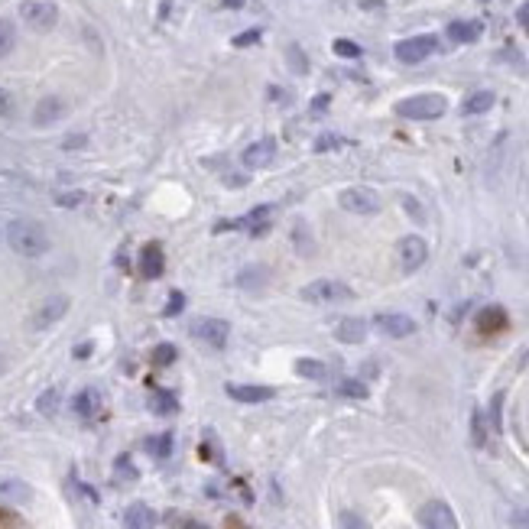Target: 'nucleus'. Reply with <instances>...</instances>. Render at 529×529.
I'll list each match as a JSON object with an SVG mask.
<instances>
[{
    "mask_svg": "<svg viewBox=\"0 0 529 529\" xmlns=\"http://www.w3.org/2000/svg\"><path fill=\"white\" fill-rule=\"evenodd\" d=\"M7 244L13 247L20 256H43V254H49L52 240H49L46 227L39 224V221L17 217V221L7 224Z\"/></svg>",
    "mask_w": 529,
    "mask_h": 529,
    "instance_id": "nucleus-1",
    "label": "nucleus"
},
{
    "mask_svg": "<svg viewBox=\"0 0 529 529\" xmlns=\"http://www.w3.org/2000/svg\"><path fill=\"white\" fill-rule=\"evenodd\" d=\"M176 358H179V351L172 348V344H156L153 348V364L156 367H169V364H176Z\"/></svg>",
    "mask_w": 529,
    "mask_h": 529,
    "instance_id": "nucleus-28",
    "label": "nucleus"
},
{
    "mask_svg": "<svg viewBox=\"0 0 529 529\" xmlns=\"http://www.w3.org/2000/svg\"><path fill=\"white\" fill-rule=\"evenodd\" d=\"M338 393L341 397H351V399H367V387H364L360 380H341Z\"/></svg>",
    "mask_w": 529,
    "mask_h": 529,
    "instance_id": "nucleus-30",
    "label": "nucleus"
},
{
    "mask_svg": "<svg viewBox=\"0 0 529 529\" xmlns=\"http://www.w3.org/2000/svg\"><path fill=\"white\" fill-rule=\"evenodd\" d=\"M56 403H59V390H46V393L36 399V406H39L43 416H52V413H56Z\"/></svg>",
    "mask_w": 529,
    "mask_h": 529,
    "instance_id": "nucleus-32",
    "label": "nucleus"
},
{
    "mask_svg": "<svg viewBox=\"0 0 529 529\" xmlns=\"http://www.w3.org/2000/svg\"><path fill=\"white\" fill-rule=\"evenodd\" d=\"M429 256V244H425L419 234H409L399 240V263H403V273H416L419 266L425 263Z\"/></svg>",
    "mask_w": 529,
    "mask_h": 529,
    "instance_id": "nucleus-10",
    "label": "nucleus"
},
{
    "mask_svg": "<svg viewBox=\"0 0 529 529\" xmlns=\"http://www.w3.org/2000/svg\"><path fill=\"white\" fill-rule=\"evenodd\" d=\"M335 338L344 341V344H360L367 338V321L364 319H341L338 328H335Z\"/></svg>",
    "mask_w": 529,
    "mask_h": 529,
    "instance_id": "nucleus-17",
    "label": "nucleus"
},
{
    "mask_svg": "<svg viewBox=\"0 0 529 529\" xmlns=\"http://www.w3.org/2000/svg\"><path fill=\"white\" fill-rule=\"evenodd\" d=\"M335 56H341V59H358L360 56V46L358 43H351V39H335Z\"/></svg>",
    "mask_w": 529,
    "mask_h": 529,
    "instance_id": "nucleus-31",
    "label": "nucleus"
},
{
    "mask_svg": "<svg viewBox=\"0 0 529 529\" xmlns=\"http://www.w3.org/2000/svg\"><path fill=\"white\" fill-rule=\"evenodd\" d=\"M328 105H331V98H328V95L312 98V114H325V111H328Z\"/></svg>",
    "mask_w": 529,
    "mask_h": 529,
    "instance_id": "nucleus-42",
    "label": "nucleus"
},
{
    "mask_svg": "<svg viewBox=\"0 0 529 529\" xmlns=\"http://www.w3.org/2000/svg\"><path fill=\"white\" fill-rule=\"evenodd\" d=\"M221 3H224L227 10H240V7H244V0H221Z\"/></svg>",
    "mask_w": 529,
    "mask_h": 529,
    "instance_id": "nucleus-46",
    "label": "nucleus"
},
{
    "mask_svg": "<svg viewBox=\"0 0 529 529\" xmlns=\"http://www.w3.org/2000/svg\"><path fill=\"white\" fill-rule=\"evenodd\" d=\"M66 101L59 95H46V98H39L36 107H33V123L36 127H52V123H59L62 117H66Z\"/></svg>",
    "mask_w": 529,
    "mask_h": 529,
    "instance_id": "nucleus-11",
    "label": "nucleus"
},
{
    "mask_svg": "<svg viewBox=\"0 0 529 529\" xmlns=\"http://www.w3.org/2000/svg\"><path fill=\"white\" fill-rule=\"evenodd\" d=\"M351 286L338 283V279H315L302 289V299L305 302H315V305H325V302H348L351 299Z\"/></svg>",
    "mask_w": 529,
    "mask_h": 529,
    "instance_id": "nucleus-5",
    "label": "nucleus"
},
{
    "mask_svg": "<svg viewBox=\"0 0 529 529\" xmlns=\"http://www.w3.org/2000/svg\"><path fill=\"white\" fill-rule=\"evenodd\" d=\"M500 406H503V393H497V397L491 399V425H493V432H500L503 422H500Z\"/></svg>",
    "mask_w": 529,
    "mask_h": 529,
    "instance_id": "nucleus-35",
    "label": "nucleus"
},
{
    "mask_svg": "<svg viewBox=\"0 0 529 529\" xmlns=\"http://www.w3.org/2000/svg\"><path fill=\"white\" fill-rule=\"evenodd\" d=\"M10 111H13V98H10V91L0 88V117H7Z\"/></svg>",
    "mask_w": 529,
    "mask_h": 529,
    "instance_id": "nucleus-41",
    "label": "nucleus"
},
{
    "mask_svg": "<svg viewBox=\"0 0 529 529\" xmlns=\"http://www.w3.org/2000/svg\"><path fill=\"white\" fill-rule=\"evenodd\" d=\"M182 309H185V296H182V293H172V296H169V305H166V315L172 319V315H179Z\"/></svg>",
    "mask_w": 529,
    "mask_h": 529,
    "instance_id": "nucleus-39",
    "label": "nucleus"
},
{
    "mask_svg": "<svg viewBox=\"0 0 529 529\" xmlns=\"http://www.w3.org/2000/svg\"><path fill=\"white\" fill-rule=\"evenodd\" d=\"M17 46V26L10 20H0V59H7Z\"/></svg>",
    "mask_w": 529,
    "mask_h": 529,
    "instance_id": "nucleus-24",
    "label": "nucleus"
},
{
    "mask_svg": "<svg viewBox=\"0 0 529 529\" xmlns=\"http://www.w3.org/2000/svg\"><path fill=\"white\" fill-rule=\"evenodd\" d=\"M341 208L351 211V215H377L380 211V195L374 189H364V185H354V189H344L338 195Z\"/></svg>",
    "mask_w": 529,
    "mask_h": 529,
    "instance_id": "nucleus-6",
    "label": "nucleus"
},
{
    "mask_svg": "<svg viewBox=\"0 0 529 529\" xmlns=\"http://www.w3.org/2000/svg\"><path fill=\"white\" fill-rule=\"evenodd\" d=\"M20 17L29 29L36 33H49V29L59 23V7L52 0H23L20 3Z\"/></svg>",
    "mask_w": 529,
    "mask_h": 529,
    "instance_id": "nucleus-3",
    "label": "nucleus"
},
{
    "mask_svg": "<svg viewBox=\"0 0 529 529\" xmlns=\"http://www.w3.org/2000/svg\"><path fill=\"white\" fill-rule=\"evenodd\" d=\"M98 406H101V397H98L95 390H82V393L75 397V413H78V416L91 419L98 413Z\"/></svg>",
    "mask_w": 529,
    "mask_h": 529,
    "instance_id": "nucleus-22",
    "label": "nucleus"
},
{
    "mask_svg": "<svg viewBox=\"0 0 529 529\" xmlns=\"http://www.w3.org/2000/svg\"><path fill=\"white\" fill-rule=\"evenodd\" d=\"M117 477H121V481H137V468L130 464V458H127V454H121V458H117Z\"/></svg>",
    "mask_w": 529,
    "mask_h": 529,
    "instance_id": "nucleus-33",
    "label": "nucleus"
},
{
    "mask_svg": "<svg viewBox=\"0 0 529 529\" xmlns=\"http://www.w3.org/2000/svg\"><path fill=\"white\" fill-rule=\"evenodd\" d=\"M254 43H260V29H247V33H240V36H234V46H237V49H244V46H254Z\"/></svg>",
    "mask_w": 529,
    "mask_h": 529,
    "instance_id": "nucleus-38",
    "label": "nucleus"
},
{
    "mask_svg": "<svg viewBox=\"0 0 529 529\" xmlns=\"http://www.w3.org/2000/svg\"><path fill=\"white\" fill-rule=\"evenodd\" d=\"M156 510L146 503H130L123 513V529H156Z\"/></svg>",
    "mask_w": 529,
    "mask_h": 529,
    "instance_id": "nucleus-14",
    "label": "nucleus"
},
{
    "mask_svg": "<svg viewBox=\"0 0 529 529\" xmlns=\"http://www.w3.org/2000/svg\"><path fill=\"white\" fill-rule=\"evenodd\" d=\"M419 526L422 529H458V516L445 500H429L419 507Z\"/></svg>",
    "mask_w": 529,
    "mask_h": 529,
    "instance_id": "nucleus-7",
    "label": "nucleus"
},
{
    "mask_svg": "<svg viewBox=\"0 0 529 529\" xmlns=\"http://www.w3.org/2000/svg\"><path fill=\"white\" fill-rule=\"evenodd\" d=\"M516 20H520V26H523V29H529V3H523V7H520Z\"/></svg>",
    "mask_w": 529,
    "mask_h": 529,
    "instance_id": "nucleus-44",
    "label": "nucleus"
},
{
    "mask_svg": "<svg viewBox=\"0 0 529 529\" xmlns=\"http://www.w3.org/2000/svg\"><path fill=\"white\" fill-rule=\"evenodd\" d=\"M227 397L237 399V403H266V399L276 397V390L270 387H244V383H231L227 387Z\"/></svg>",
    "mask_w": 529,
    "mask_h": 529,
    "instance_id": "nucleus-16",
    "label": "nucleus"
},
{
    "mask_svg": "<svg viewBox=\"0 0 529 529\" xmlns=\"http://www.w3.org/2000/svg\"><path fill=\"white\" fill-rule=\"evenodd\" d=\"M477 328H481L484 335H497V331L507 328V312L497 309V305H487V309L477 315Z\"/></svg>",
    "mask_w": 529,
    "mask_h": 529,
    "instance_id": "nucleus-19",
    "label": "nucleus"
},
{
    "mask_svg": "<svg viewBox=\"0 0 529 529\" xmlns=\"http://www.w3.org/2000/svg\"><path fill=\"white\" fill-rule=\"evenodd\" d=\"M493 91H474V95H468L464 98V105H461V111L464 114H487L493 107Z\"/></svg>",
    "mask_w": 529,
    "mask_h": 529,
    "instance_id": "nucleus-20",
    "label": "nucleus"
},
{
    "mask_svg": "<svg viewBox=\"0 0 529 529\" xmlns=\"http://www.w3.org/2000/svg\"><path fill=\"white\" fill-rule=\"evenodd\" d=\"M85 143H88V137H85V133H75V137H68V140L62 143V146H66V150H82Z\"/></svg>",
    "mask_w": 529,
    "mask_h": 529,
    "instance_id": "nucleus-40",
    "label": "nucleus"
},
{
    "mask_svg": "<svg viewBox=\"0 0 529 529\" xmlns=\"http://www.w3.org/2000/svg\"><path fill=\"white\" fill-rule=\"evenodd\" d=\"M445 111H448V101H445V95H435V91L403 98L397 105V114L406 117V121H435V117H442Z\"/></svg>",
    "mask_w": 529,
    "mask_h": 529,
    "instance_id": "nucleus-2",
    "label": "nucleus"
},
{
    "mask_svg": "<svg viewBox=\"0 0 529 529\" xmlns=\"http://www.w3.org/2000/svg\"><path fill=\"white\" fill-rule=\"evenodd\" d=\"M471 422H474V445H484V442H487V432H484V413H481V409L474 413Z\"/></svg>",
    "mask_w": 529,
    "mask_h": 529,
    "instance_id": "nucleus-36",
    "label": "nucleus"
},
{
    "mask_svg": "<svg viewBox=\"0 0 529 529\" xmlns=\"http://www.w3.org/2000/svg\"><path fill=\"white\" fill-rule=\"evenodd\" d=\"M484 33V26L477 23V20H458V23H452L448 26V36H452V43H477Z\"/></svg>",
    "mask_w": 529,
    "mask_h": 529,
    "instance_id": "nucleus-18",
    "label": "nucleus"
},
{
    "mask_svg": "<svg viewBox=\"0 0 529 529\" xmlns=\"http://www.w3.org/2000/svg\"><path fill=\"white\" fill-rule=\"evenodd\" d=\"M0 493L10 497V500H29V487L23 481H3L0 484Z\"/></svg>",
    "mask_w": 529,
    "mask_h": 529,
    "instance_id": "nucleus-29",
    "label": "nucleus"
},
{
    "mask_svg": "<svg viewBox=\"0 0 529 529\" xmlns=\"http://www.w3.org/2000/svg\"><path fill=\"white\" fill-rule=\"evenodd\" d=\"M341 137H335V133H325V137H319V140H315V150L319 153H328V150H338L341 146Z\"/></svg>",
    "mask_w": 529,
    "mask_h": 529,
    "instance_id": "nucleus-34",
    "label": "nucleus"
},
{
    "mask_svg": "<svg viewBox=\"0 0 529 529\" xmlns=\"http://www.w3.org/2000/svg\"><path fill=\"white\" fill-rule=\"evenodd\" d=\"M150 406H153L156 416H172V413L179 409V399L172 397L169 390H156V393L150 397Z\"/></svg>",
    "mask_w": 529,
    "mask_h": 529,
    "instance_id": "nucleus-21",
    "label": "nucleus"
},
{
    "mask_svg": "<svg viewBox=\"0 0 529 529\" xmlns=\"http://www.w3.org/2000/svg\"><path fill=\"white\" fill-rule=\"evenodd\" d=\"M88 351H91V344H82V348L75 351V358H88Z\"/></svg>",
    "mask_w": 529,
    "mask_h": 529,
    "instance_id": "nucleus-48",
    "label": "nucleus"
},
{
    "mask_svg": "<svg viewBox=\"0 0 529 529\" xmlns=\"http://www.w3.org/2000/svg\"><path fill=\"white\" fill-rule=\"evenodd\" d=\"M513 529H529V513H516L513 516Z\"/></svg>",
    "mask_w": 529,
    "mask_h": 529,
    "instance_id": "nucleus-43",
    "label": "nucleus"
},
{
    "mask_svg": "<svg viewBox=\"0 0 529 529\" xmlns=\"http://www.w3.org/2000/svg\"><path fill=\"white\" fill-rule=\"evenodd\" d=\"M296 374L305 380H325L328 377V367L321 364V360H312V358H302L299 364H296Z\"/></svg>",
    "mask_w": 529,
    "mask_h": 529,
    "instance_id": "nucleus-23",
    "label": "nucleus"
},
{
    "mask_svg": "<svg viewBox=\"0 0 529 529\" xmlns=\"http://www.w3.org/2000/svg\"><path fill=\"white\" fill-rule=\"evenodd\" d=\"M273 156H276V140H256L247 146L240 160H244L247 169H263V166L273 162Z\"/></svg>",
    "mask_w": 529,
    "mask_h": 529,
    "instance_id": "nucleus-13",
    "label": "nucleus"
},
{
    "mask_svg": "<svg viewBox=\"0 0 529 529\" xmlns=\"http://www.w3.org/2000/svg\"><path fill=\"white\" fill-rule=\"evenodd\" d=\"M78 201H82V195H78V192H72V195H62V199H59V205H78Z\"/></svg>",
    "mask_w": 529,
    "mask_h": 529,
    "instance_id": "nucleus-45",
    "label": "nucleus"
},
{
    "mask_svg": "<svg viewBox=\"0 0 529 529\" xmlns=\"http://www.w3.org/2000/svg\"><path fill=\"white\" fill-rule=\"evenodd\" d=\"M374 325H377L387 338H409L413 331H416V321L409 319V315H399V312H383L374 319Z\"/></svg>",
    "mask_w": 529,
    "mask_h": 529,
    "instance_id": "nucleus-12",
    "label": "nucleus"
},
{
    "mask_svg": "<svg viewBox=\"0 0 529 529\" xmlns=\"http://www.w3.org/2000/svg\"><path fill=\"white\" fill-rule=\"evenodd\" d=\"M68 305H72V299H68V296H49V299H43V302L33 309V315H29V328H33V331L52 328L56 321L66 319Z\"/></svg>",
    "mask_w": 529,
    "mask_h": 529,
    "instance_id": "nucleus-4",
    "label": "nucleus"
},
{
    "mask_svg": "<svg viewBox=\"0 0 529 529\" xmlns=\"http://www.w3.org/2000/svg\"><path fill=\"white\" fill-rule=\"evenodd\" d=\"M341 529H370L358 513H341Z\"/></svg>",
    "mask_w": 529,
    "mask_h": 529,
    "instance_id": "nucleus-37",
    "label": "nucleus"
},
{
    "mask_svg": "<svg viewBox=\"0 0 529 529\" xmlns=\"http://www.w3.org/2000/svg\"><path fill=\"white\" fill-rule=\"evenodd\" d=\"M286 59H289V68H293L296 75H305V72H309V59H305V52L296 46V43L286 49Z\"/></svg>",
    "mask_w": 529,
    "mask_h": 529,
    "instance_id": "nucleus-26",
    "label": "nucleus"
},
{
    "mask_svg": "<svg viewBox=\"0 0 529 529\" xmlns=\"http://www.w3.org/2000/svg\"><path fill=\"white\" fill-rule=\"evenodd\" d=\"M192 335L201 341V344H208V348H224L227 344V335H231V325L224 319H199L192 325Z\"/></svg>",
    "mask_w": 529,
    "mask_h": 529,
    "instance_id": "nucleus-8",
    "label": "nucleus"
},
{
    "mask_svg": "<svg viewBox=\"0 0 529 529\" xmlns=\"http://www.w3.org/2000/svg\"><path fill=\"white\" fill-rule=\"evenodd\" d=\"M435 52V36H409L397 43V59L406 66H419Z\"/></svg>",
    "mask_w": 529,
    "mask_h": 529,
    "instance_id": "nucleus-9",
    "label": "nucleus"
},
{
    "mask_svg": "<svg viewBox=\"0 0 529 529\" xmlns=\"http://www.w3.org/2000/svg\"><path fill=\"white\" fill-rule=\"evenodd\" d=\"M146 452L153 458H169L172 454V435H156V438H146Z\"/></svg>",
    "mask_w": 529,
    "mask_h": 529,
    "instance_id": "nucleus-25",
    "label": "nucleus"
},
{
    "mask_svg": "<svg viewBox=\"0 0 529 529\" xmlns=\"http://www.w3.org/2000/svg\"><path fill=\"white\" fill-rule=\"evenodd\" d=\"M237 283L244 286V289H256V286L266 283V270H263V266H250V270H244V273H240V279H237Z\"/></svg>",
    "mask_w": 529,
    "mask_h": 529,
    "instance_id": "nucleus-27",
    "label": "nucleus"
},
{
    "mask_svg": "<svg viewBox=\"0 0 529 529\" xmlns=\"http://www.w3.org/2000/svg\"><path fill=\"white\" fill-rule=\"evenodd\" d=\"M182 529H208V526H205V523H199V520H189V523H185V526H182Z\"/></svg>",
    "mask_w": 529,
    "mask_h": 529,
    "instance_id": "nucleus-47",
    "label": "nucleus"
},
{
    "mask_svg": "<svg viewBox=\"0 0 529 529\" xmlns=\"http://www.w3.org/2000/svg\"><path fill=\"white\" fill-rule=\"evenodd\" d=\"M162 270H166V256H162V247L160 244H146L140 254V273L146 279H160Z\"/></svg>",
    "mask_w": 529,
    "mask_h": 529,
    "instance_id": "nucleus-15",
    "label": "nucleus"
}]
</instances>
